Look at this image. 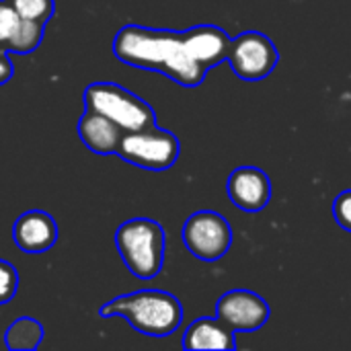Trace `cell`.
<instances>
[{"instance_id":"obj_1","label":"cell","mask_w":351,"mask_h":351,"mask_svg":"<svg viewBox=\"0 0 351 351\" xmlns=\"http://www.w3.org/2000/svg\"><path fill=\"white\" fill-rule=\"evenodd\" d=\"M113 53L128 66L165 74L181 86H197L208 74L193 58L185 31L125 25L113 39Z\"/></svg>"},{"instance_id":"obj_2","label":"cell","mask_w":351,"mask_h":351,"mask_svg":"<svg viewBox=\"0 0 351 351\" xmlns=\"http://www.w3.org/2000/svg\"><path fill=\"white\" fill-rule=\"evenodd\" d=\"M99 315L105 319L121 317L132 329L148 337H169L183 321V306L169 292L140 290L105 302Z\"/></svg>"},{"instance_id":"obj_3","label":"cell","mask_w":351,"mask_h":351,"mask_svg":"<svg viewBox=\"0 0 351 351\" xmlns=\"http://www.w3.org/2000/svg\"><path fill=\"white\" fill-rule=\"evenodd\" d=\"M115 247L132 276L152 280L165 263V230L156 220L132 218L115 232Z\"/></svg>"},{"instance_id":"obj_4","label":"cell","mask_w":351,"mask_h":351,"mask_svg":"<svg viewBox=\"0 0 351 351\" xmlns=\"http://www.w3.org/2000/svg\"><path fill=\"white\" fill-rule=\"evenodd\" d=\"M84 105L117 123L123 132H138L156 125L154 109L138 95L115 82H93L84 90Z\"/></svg>"},{"instance_id":"obj_5","label":"cell","mask_w":351,"mask_h":351,"mask_svg":"<svg viewBox=\"0 0 351 351\" xmlns=\"http://www.w3.org/2000/svg\"><path fill=\"white\" fill-rule=\"evenodd\" d=\"M179 138L158 125L138 132H125L117 148V156L121 160L154 173L171 169L179 158Z\"/></svg>"},{"instance_id":"obj_6","label":"cell","mask_w":351,"mask_h":351,"mask_svg":"<svg viewBox=\"0 0 351 351\" xmlns=\"http://www.w3.org/2000/svg\"><path fill=\"white\" fill-rule=\"evenodd\" d=\"M181 237L187 251L202 261L222 259L232 245V228L228 220L212 210L191 214L183 224Z\"/></svg>"},{"instance_id":"obj_7","label":"cell","mask_w":351,"mask_h":351,"mask_svg":"<svg viewBox=\"0 0 351 351\" xmlns=\"http://www.w3.org/2000/svg\"><path fill=\"white\" fill-rule=\"evenodd\" d=\"M226 62L239 78L255 82L267 78L276 70L280 53L267 35L259 31H245L230 41Z\"/></svg>"},{"instance_id":"obj_8","label":"cell","mask_w":351,"mask_h":351,"mask_svg":"<svg viewBox=\"0 0 351 351\" xmlns=\"http://www.w3.org/2000/svg\"><path fill=\"white\" fill-rule=\"evenodd\" d=\"M271 315L269 304L255 292L230 290L216 302V317L234 333L261 329Z\"/></svg>"},{"instance_id":"obj_9","label":"cell","mask_w":351,"mask_h":351,"mask_svg":"<svg viewBox=\"0 0 351 351\" xmlns=\"http://www.w3.org/2000/svg\"><path fill=\"white\" fill-rule=\"evenodd\" d=\"M226 191L230 202L243 212H261L271 199V181L257 167H239L230 173Z\"/></svg>"},{"instance_id":"obj_10","label":"cell","mask_w":351,"mask_h":351,"mask_svg":"<svg viewBox=\"0 0 351 351\" xmlns=\"http://www.w3.org/2000/svg\"><path fill=\"white\" fill-rule=\"evenodd\" d=\"M12 241L27 255H41L58 241V224L43 210H29L12 224Z\"/></svg>"},{"instance_id":"obj_11","label":"cell","mask_w":351,"mask_h":351,"mask_svg":"<svg viewBox=\"0 0 351 351\" xmlns=\"http://www.w3.org/2000/svg\"><path fill=\"white\" fill-rule=\"evenodd\" d=\"M80 142L95 154L99 156H109V154H117L121 136L125 134L117 123H113L111 119H107L105 115L86 109L76 125Z\"/></svg>"},{"instance_id":"obj_12","label":"cell","mask_w":351,"mask_h":351,"mask_svg":"<svg viewBox=\"0 0 351 351\" xmlns=\"http://www.w3.org/2000/svg\"><path fill=\"white\" fill-rule=\"evenodd\" d=\"M185 350H237L234 331H230L218 317H204L193 321L183 335Z\"/></svg>"},{"instance_id":"obj_13","label":"cell","mask_w":351,"mask_h":351,"mask_svg":"<svg viewBox=\"0 0 351 351\" xmlns=\"http://www.w3.org/2000/svg\"><path fill=\"white\" fill-rule=\"evenodd\" d=\"M41 339H43V327L35 319H31V317H21L4 333L6 348L14 351L37 350Z\"/></svg>"},{"instance_id":"obj_14","label":"cell","mask_w":351,"mask_h":351,"mask_svg":"<svg viewBox=\"0 0 351 351\" xmlns=\"http://www.w3.org/2000/svg\"><path fill=\"white\" fill-rule=\"evenodd\" d=\"M43 31L45 25L43 23H35V21H27L23 19L19 31L14 33V37L8 43L6 51H14V53H31L33 49H37V45L43 39Z\"/></svg>"},{"instance_id":"obj_15","label":"cell","mask_w":351,"mask_h":351,"mask_svg":"<svg viewBox=\"0 0 351 351\" xmlns=\"http://www.w3.org/2000/svg\"><path fill=\"white\" fill-rule=\"evenodd\" d=\"M14 10L21 19L35 21V23H47L53 16L56 2L53 0H10Z\"/></svg>"},{"instance_id":"obj_16","label":"cell","mask_w":351,"mask_h":351,"mask_svg":"<svg viewBox=\"0 0 351 351\" xmlns=\"http://www.w3.org/2000/svg\"><path fill=\"white\" fill-rule=\"evenodd\" d=\"M23 19L10 4V0H0V49H8L10 39L19 31Z\"/></svg>"},{"instance_id":"obj_17","label":"cell","mask_w":351,"mask_h":351,"mask_svg":"<svg viewBox=\"0 0 351 351\" xmlns=\"http://www.w3.org/2000/svg\"><path fill=\"white\" fill-rule=\"evenodd\" d=\"M19 290V276L16 269L0 259V304H8Z\"/></svg>"},{"instance_id":"obj_18","label":"cell","mask_w":351,"mask_h":351,"mask_svg":"<svg viewBox=\"0 0 351 351\" xmlns=\"http://www.w3.org/2000/svg\"><path fill=\"white\" fill-rule=\"evenodd\" d=\"M333 216L337 220V224L351 232V189L339 193L333 202Z\"/></svg>"},{"instance_id":"obj_19","label":"cell","mask_w":351,"mask_h":351,"mask_svg":"<svg viewBox=\"0 0 351 351\" xmlns=\"http://www.w3.org/2000/svg\"><path fill=\"white\" fill-rule=\"evenodd\" d=\"M12 72H14V68H12V62L8 58V51L0 49V86L12 78Z\"/></svg>"}]
</instances>
